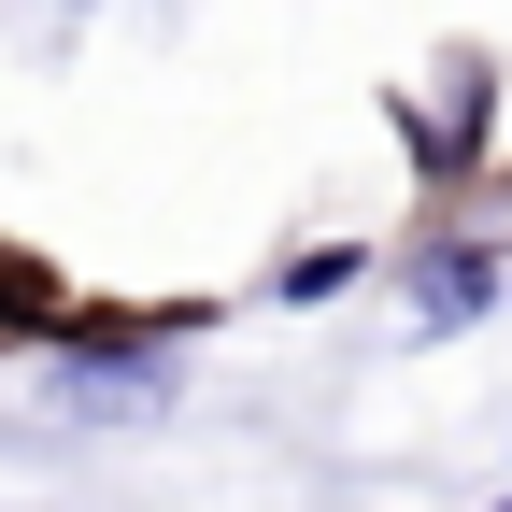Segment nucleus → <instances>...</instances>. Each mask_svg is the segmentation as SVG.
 Listing matches in <instances>:
<instances>
[{
    "label": "nucleus",
    "instance_id": "f257e3e1",
    "mask_svg": "<svg viewBox=\"0 0 512 512\" xmlns=\"http://www.w3.org/2000/svg\"><path fill=\"white\" fill-rule=\"evenodd\" d=\"M413 299H427V313H413V328H470V313L498 299V256H456V242H441V256H427V271H413Z\"/></svg>",
    "mask_w": 512,
    "mask_h": 512
},
{
    "label": "nucleus",
    "instance_id": "f03ea898",
    "mask_svg": "<svg viewBox=\"0 0 512 512\" xmlns=\"http://www.w3.org/2000/svg\"><path fill=\"white\" fill-rule=\"evenodd\" d=\"M356 285V242H313V256H285V299H342Z\"/></svg>",
    "mask_w": 512,
    "mask_h": 512
},
{
    "label": "nucleus",
    "instance_id": "7ed1b4c3",
    "mask_svg": "<svg viewBox=\"0 0 512 512\" xmlns=\"http://www.w3.org/2000/svg\"><path fill=\"white\" fill-rule=\"evenodd\" d=\"M498 512H512V498H498Z\"/></svg>",
    "mask_w": 512,
    "mask_h": 512
}]
</instances>
